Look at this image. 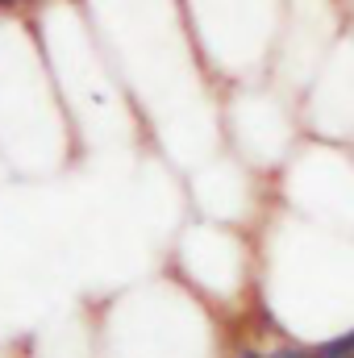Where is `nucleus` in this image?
Returning <instances> with one entry per match:
<instances>
[{
    "label": "nucleus",
    "instance_id": "obj_2",
    "mask_svg": "<svg viewBox=\"0 0 354 358\" xmlns=\"http://www.w3.org/2000/svg\"><path fill=\"white\" fill-rule=\"evenodd\" d=\"M238 358H263V355H255V350H246V355H238Z\"/></svg>",
    "mask_w": 354,
    "mask_h": 358
},
{
    "label": "nucleus",
    "instance_id": "obj_1",
    "mask_svg": "<svg viewBox=\"0 0 354 358\" xmlns=\"http://www.w3.org/2000/svg\"><path fill=\"white\" fill-rule=\"evenodd\" d=\"M267 358H309V355H304L300 346H279L275 355H267Z\"/></svg>",
    "mask_w": 354,
    "mask_h": 358
}]
</instances>
